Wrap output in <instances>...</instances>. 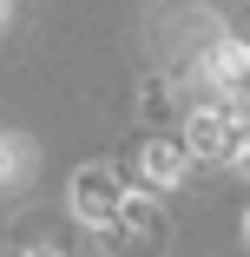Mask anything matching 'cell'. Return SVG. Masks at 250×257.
<instances>
[{
    "instance_id": "cell-1",
    "label": "cell",
    "mask_w": 250,
    "mask_h": 257,
    "mask_svg": "<svg viewBox=\"0 0 250 257\" xmlns=\"http://www.w3.org/2000/svg\"><path fill=\"white\" fill-rule=\"evenodd\" d=\"M119 204H125V191H119V178H112L106 165L73 172V211H79L86 224H112V218H119Z\"/></svg>"
},
{
    "instance_id": "cell-2",
    "label": "cell",
    "mask_w": 250,
    "mask_h": 257,
    "mask_svg": "<svg viewBox=\"0 0 250 257\" xmlns=\"http://www.w3.org/2000/svg\"><path fill=\"white\" fill-rule=\"evenodd\" d=\"M243 145V132L224 119V112H191V152H197V159H230V152Z\"/></svg>"
},
{
    "instance_id": "cell-3",
    "label": "cell",
    "mask_w": 250,
    "mask_h": 257,
    "mask_svg": "<svg viewBox=\"0 0 250 257\" xmlns=\"http://www.w3.org/2000/svg\"><path fill=\"white\" fill-rule=\"evenodd\" d=\"M178 172H184V145L145 139V178H152V185H178Z\"/></svg>"
},
{
    "instance_id": "cell-4",
    "label": "cell",
    "mask_w": 250,
    "mask_h": 257,
    "mask_svg": "<svg viewBox=\"0 0 250 257\" xmlns=\"http://www.w3.org/2000/svg\"><path fill=\"white\" fill-rule=\"evenodd\" d=\"M211 73H217V86H224V92H250V53H243V46H217Z\"/></svg>"
},
{
    "instance_id": "cell-5",
    "label": "cell",
    "mask_w": 250,
    "mask_h": 257,
    "mask_svg": "<svg viewBox=\"0 0 250 257\" xmlns=\"http://www.w3.org/2000/svg\"><path fill=\"white\" fill-rule=\"evenodd\" d=\"M27 257H60V250H27Z\"/></svg>"
}]
</instances>
